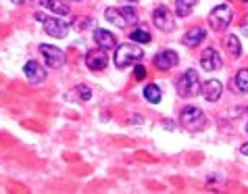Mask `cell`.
I'll return each mask as SVG.
<instances>
[{"label": "cell", "instance_id": "obj_14", "mask_svg": "<svg viewBox=\"0 0 248 194\" xmlns=\"http://www.w3.org/2000/svg\"><path fill=\"white\" fill-rule=\"evenodd\" d=\"M94 40H96V44H98V48H102V50H111V48L117 46V40L111 32H107V30H96L94 32Z\"/></svg>", "mask_w": 248, "mask_h": 194}, {"label": "cell", "instance_id": "obj_18", "mask_svg": "<svg viewBox=\"0 0 248 194\" xmlns=\"http://www.w3.org/2000/svg\"><path fill=\"white\" fill-rule=\"evenodd\" d=\"M196 6V0H175V13L180 17H188Z\"/></svg>", "mask_w": 248, "mask_h": 194}, {"label": "cell", "instance_id": "obj_13", "mask_svg": "<svg viewBox=\"0 0 248 194\" xmlns=\"http://www.w3.org/2000/svg\"><path fill=\"white\" fill-rule=\"evenodd\" d=\"M202 94H204V98L209 102H217L219 98H221V94H223V84L219 80H209L202 86Z\"/></svg>", "mask_w": 248, "mask_h": 194}, {"label": "cell", "instance_id": "obj_5", "mask_svg": "<svg viewBox=\"0 0 248 194\" xmlns=\"http://www.w3.org/2000/svg\"><path fill=\"white\" fill-rule=\"evenodd\" d=\"M36 19L44 25V30H46L48 36H52V38H65L67 36L69 25L65 21H61L59 17H46L44 13H36Z\"/></svg>", "mask_w": 248, "mask_h": 194}, {"label": "cell", "instance_id": "obj_24", "mask_svg": "<svg viewBox=\"0 0 248 194\" xmlns=\"http://www.w3.org/2000/svg\"><path fill=\"white\" fill-rule=\"evenodd\" d=\"M134 78L136 80H144V78H146V69H144V65L136 63V67H134Z\"/></svg>", "mask_w": 248, "mask_h": 194}, {"label": "cell", "instance_id": "obj_20", "mask_svg": "<svg viewBox=\"0 0 248 194\" xmlns=\"http://www.w3.org/2000/svg\"><path fill=\"white\" fill-rule=\"evenodd\" d=\"M129 40H134V42H138V44H148L153 38H150L148 30H144V27H140V30H134L132 33H129Z\"/></svg>", "mask_w": 248, "mask_h": 194}, {"label": "cell", "instance_id": "obj_6", "mask_svg": "<svg viewBox=\"0 0 248 194\" xmlns=\"http://www.w3.org/2000/svg\"><path fill=\"white\" fill-rule=\"evenodd\" d=\"M180 121L184 123V128H188L192 131H198L204 128V113L198 107H184L182 109V115H180Z\"/></svg>", "mask_w": 248, "mask_h": 194}, {"label": "cell", "instance_id": "obj_21", "mask_svg": "<svg viewBox=\"0 0 248 194\" xmlns=\"http://www.w3.org/2000/svg\"><path fill=\"white\" fill-rule=\"evenodd\" d=\"M233 84L240 92H248V69H240L236 73V80H233Z\"/></svg>", "mask_w": 248, "mask_h": 194}, {"label": "cell", "instance_id": "obj_3", "mask_svg": "<svg viewBox=\"0 0 248 194\" xmlns=\"http://www.w3.org/2000/svg\"><path fill=\"white\" fill-rule=\"evenodd\" d=\"M105 19L108 23H115L117 27H127L138 21V13L134 6H113L105 11Z\"/></svg>", "mask_w": 248, "mask_h": 194}, {"label": "cell", "instance_id": "obj_22", "mask_svg": "<svg viewBox=\"0 0 248 194\" xmlns=\"http://www.w3.org/2000/svg\"><path fill=\"white\" fill-rule=\"evenodd\" d=\"M73 27H75V30H92V27H96V21H94V19H88V17H79L78 19V23H75L73 21Z\"/></svg>", "mask_w": 248, "mask_h": 194}, {"label": "cell", "instance_id": "obj_29", "mask_svg": "<svg viewBox=\"0 0 248 194\" xmlns=\"http://www.w3.org/2000/svg\"><path fill=\"white\" fill-rule=\"evenodd\" d=\"M246 131H248V123H246Z\"/></svg>", "mask_w": 248, "mask_h": 194}, {"label": "cell", "instance_id": "obj_12", "mask_svg": "<svg viewBox=\"0 0 248 194\" xmlns=\"http://www.w3.org/2000/svg\"><path fill=\"white\" fill-rule=\"evenodd\" d=\"M86 65L88 69H92V71H102L107 65H108V57H107V52L102 50H90L86 54Z\"/></svg>", "mask_w": 248, "mask_h": 194}, {"label": "cell", "instance_id": "obj_15", "mask_svg": "<svg viewBox=\"0 0 248 194\" xmlns=\"http://www.w3.org/2000/svg\"><path fill=\"white\" fill-rule=\"evenodd\" d=\"M206 38V32L202 30V27H194L192 32H188L186 36L182 38V42L186 44V46H190V48H194V46H198L202 42V40Z\"/></svg>", "mask_w": 248, "mask_h": 194}, {"label": "cell", "instance_id": "obj_23", "mask_svg": "<svg viewBox=\"0 0 248 194\" xmlns=\"http://www.w3.org/2000/svg\"><path fill=\"white\" fill-rule=\"evenodd\" d=\"M75 90H78V94H79L81 100H90L92 98V88H88V86L81 84V86H78Z\"/></svg>", "mask_w": 248, "mask_h": 194}, {"label": "cell", "instance_id": "obj_4", "mask_svg": "<svg viewBox=\"0 0 248 194\" xmlns=\"http://www.w3.org/2000/svg\"><path fill=\"white\" fill-rule=\"evenodd\" d=\"M232 19H233V11L230 4H217L209 13V25L215 32H225L232 25Z\"/></svg>", "mask_w": 248, "mask_h": 194}, {"label": "cell", "instance_id": "obj_1", "mask_svg": "<svg viewBox=\"0 0 248 194\" xmlns=\"http://www.w3.org/2000/svg\"><path fill=\"white\" fill-rule=\"evenodd\" d=\"M142 59H144V52H142L140 46L121 44V46H117V52H115V67L125 69V67H132L136 63H140Z\"/></svg>", "mask_w": 248, "mask_h": 194}, {"label": "cell", "instance_id": "obj_11", "mask_svg": "<svg viewBox=\"0 0 248 194\" xmlns=\"http://www.w3.org/2000/svg\"><path fill=\"white\" fill-rule=\"evenodd\" d=\"M23 73H25V78L30 84H40V81L46 80V71L38 61H27L25 67H23Z\"/></svg>", "mask_w": 248, "mask_h": 194}, {"label": "cell", "instance_id": "obj_17", "mask_svg": "<svg viewBox=\"0 0 248 194\" xmlns=\"http://www.w3.org/2000/svg\"><path fill=\"white\" fill-rule=\"evenodd\" d=\"M42 6L50 9L52 13H57V15H61V17L69 13V6L63 2V0H42Z\"/></svg>", "mask_w": 248, "mask_h": 194}, {"label": "cell", "instance_id": "obj_30", "mask_svg": "<svg viewBox=\"0 0 248 194\" xmlns=\"http://www.w3.org/2000/svg\"><path fill=\"white\" fill-rule=\"evenodd\" d=\"M129 2H134V0H129Z\"/></svg>", "mask_w": 248, "mask_h": 194}, {"label": "cell", "instance_id": "obj_16", "mask_svg": "<svg viewBox=\"0 0 248 194\" xmlns=\"http://www.w3.org/2000/svg\"><path fill=\"white\" fill-rule=\"evenodd\" d=\"M144 98H146L148 102H153V105H158L161 98H163L161 88H158L156 84H148L146 88H144Z\"/></svg>", "mask_w": 248, "mask_h": 194}, {"label": "cell", "instance_id": "obj_7", "mask_svg": "<svg viewBox=\"0 0 248 194\" xmlns=\"http://www.w3.org/2000/svg\"><path fill=\"white\" fill-rule=\"evenodd\" d=\"M153 23L161 32L169 33V32H173V27H175V17H173V13H171L169 9L158 6V9H155V13H153Z\"/></svg>", "mask_w": 248, "mask_h": 194}, {"label": "cell", "instance_id": "obj_8", "mask_svg": "<svg viewBox=\"0 0 248 194\" xmlns=\"http://www.w3.org/2000/svg\"><path fill=\"white\" fill-rule=\"evenodd\" d=\"M40 52H42V57H44L48 67L59 69V67L65 65V52L61 50V48L50 46V44H42V46H40Z\"/></svg>", "mask_w": 248, "mask_h": 194}, {"label": "cell", "instance_id": "obj_25", "mask_svg": "<svg viewBox=\"0 0 248 194\" xmlns=\"http://www.w3.org/2000/svg\"><path fill=\"white\" fill-rule=\"evenodd\" d=\"M240 30H242V33H244V36H248V17L244 19L242 23H240Z\"/></svg>", "mask_w": 248, "mask_h": 194}, {"label": "cell", "instance_id": "obj_28", "mask_svg": "<svg viewBox=\"0 0 248 194\" xmlns=\"http://www.w3.org/2000/svg\"><path fill=\"white\" fill-rule=\"evenodd\" d=\"M71 2H79V0H71Z\"/></svg>", "mask_w": 248, "mask_h": 194}, {"label": "cell", "instance_id": "obj_26", "mask_svg": "<svg viewBox=\"0 0 248 194\" xmlns=\"http://www.w3.org/2000/svg\"><path fill=\"white\" fill-rule=\"evenodd\" d=\"M242 155H248V142L242 144Z\"/></svg>", "mask_w": 248, "mask_h": 194}, {"label": "cell", "instance_id": "obj_9", "mask_svg": "<svg viewBox=\"0 0 248 194\" xmlns=\"http://www.w3.org/2000/svg\"><path fill=\"white\" fill-rule=\"evenodd\" d=\"M177 63H180V54L175 50H163L155 57V65H156V69H161V71H169V69H173Z\"/></svg>", "mask_w": 248, "mask_h": 194}, {"label": "cell", "instance_id": "obj_2", "mask_svg": "<svg viewBox=\"0 0 248 194\" xmlns=\"http://www.w3.org/2000/svg\"><path fill=\"white\" fill-rule=\"evenodd\" d=\"M201 90H202V84H201V78H198V73L194 69L184 71V75L177 80V94H180L182 98H194V96L201 94Z\"/></svg>", "mask_w": 248, "mask_h": 194}, {"label": "cell", "instance_id": "obj_19", "mask_svg": "<svg viewBox=\"0 0 248 194\" xmlns=\"http://www.w3.org/2000/svg\"><path fill=\"white\" fill-rule=\"evenodd\" d=\"M225 44H227V50H230L232 57H240V54H242V44H240L238 36H227Z\"/></svg>", "mask_w": 248, "mask_h": 194}, {"label": "cell", "instance_id": "obj_27", "mask_svg": "<svg viewBox=\"0 0 248 194\" xmlns=\"http://www.w3.org/2000/svg\"><path fill=\"white\" fill-rule=\"evenodd\" d=\"M13 2H21V0H13Z\"/></svg>", "mask_w": 248, "mask_h": 194}, {"label": "cell", "instance_id": "obj_10", "mask_svg": "<svg viewBox=\"0 0 248 194\" xmlns=\"http://www.w3.org/2000/svg\"><path fill=\"white\" fill-rule=\"evenodd\" d=\"M201 65H202L204 71H217V69H221L223 59L219 57V52L215 48H206L201 57Z\"/></svg>", "mask_w": 248, "mask_h": 194}]
</instances>
